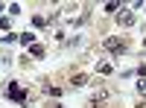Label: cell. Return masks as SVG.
Segmentation results:
<instances>
[{
	"label": "cell",
	"instance_id": "6da1fadb",
	"mask_svg": "<svg viewBox=\"0 0 146 108\" xmlns=\"http://www.w3.org/2000/svg\"><path fill=\"white\" fill-rule=\"evenodd\" d=\"M6 97H9V99H15V102H21V105H29L27 91H23L18 82H9V85H6Z\"/></svg>",
	"mask_w": 146,
	"mask_h": 108
},
{
	"label": "cell",
	"instance_id": "7a4b0ae2",
	"mask_svg": "<svg viewBox=\"0 0 146 108\" xmlns=\"http://www.w3.org/2000/svg\"><path fill=\"white\" fill-rule=\"evenodd\" d=\"M105 50L111 53V56H120V53H126V44L120 41V38H114V35H111V38H105Z\"/></svg>",
	"mask_w": 146,
	"mask_h": 108
},
{
	"label": "cell",
	"instance_id": "3957f363",
	"mask_svg": "<svg viewBox=\"0 0 146 108\" xmlns=\"http://www.w3.org/2000/svg\"><path fill=\"white\" fill-rule=\"evenodd\" d=\"M117 23H120V27H131V23H135L131 12H129V9H120V12H117Z\"/></svg>",
	"mask_w": 146,
	"mask_h": 108
},
{
	"label": "cell",
	"instance_id": "277c9868",
	"mask_svg": "<svg viewBox=\"0 0 146 108\" xmlns=\"http://www.w3.org/2000/svg\"><path fill=\"white\" fill-rule=\"evenodd\" d=\"M96 73H102V76H108V73H114V67L108 64V62H100V64H96Z\"/></svg>",
	"mask_w": 146,
	"mask_h": 108
},
{
	"label": "cell",
	"instance_id": "5b68a950",
	"mask_svg": "<svg viewBox=\"0 0 146 108\" xmlns=\"http://www.w3.org/2000/svg\"><path fill=\"white\" fill-rule=\"evenodd\" d=\"M29 53H32L35 58H44V56H47V50H44L41 44H32V47H29Z\"/></svg>",
	"mask_w": 146,
	"mask_h": 108
},
{
	"label": "cell",
	"instance_id": "8992f818",
	"mask_svg": "<svg viewBox=\"0 0 146 108\" xmlns=\"http://www.w3.org/2000/svg\"><path fill=\"white\" fill-rule=\"evenodd\" d=\"M70 82H73L76 88H82L85 82H88V73H76V76H70Z\"/></svg>",
	"mask_w": 146,
	"mask_h": 108
},
{
	"label": "cell",
	"instance_id": "52a82bcc",
	"mask_svg": "<svg viewBox=\"0 0 146 108\" xmlns=\"http://www.w3.org/2000/svg\"><path fill=\"white\" fill-rule=\"evenodd\" d=\"M18 41H21L23 47H27V44H35V35H32V32H23L21 38H18Z\"/></svg>",
	"mask_w": 146,
	"mask_h": 108
},
{
	"label": "cell",
	"instance_id": "ba28073f",
	"mask_svg": "<svg viewBox=\"0 0 146 108\" xmlns=\"http://www.w3.org/2000/svg\"><path fill=\"white\" fill-rule=\"evenodd\" d=\"M123 6H120V0H111V3H105V12H120Z\"/></svg>",
	"mask_w": 146,
	"mask_h": 108
},
{
	"label": "cell",
	"instance_id": "9c48e42d",
	"mask_svg": "<svg viewBox=\"0 0 146 108\" xmlns=\"http://www.w3.org/2000/svg\"><path fill=\"white\" fill-rule=\"evenodd\" d=\"M0 29H3V32L9 35V29H12V21H9V18H0Z\"/></svg>",
	"mask_w": 146,
	"mask_h": 108
},
{
	"label": "cell",
	"instance_id": "30bf717a",
	"mask_svg": "<svg viewBox=\"0 0 146 108\" xmlns=\"http://www.w3.org/2000/svg\"><path fill=\"white\" fill-rule=\"evenodd\" d=\"M32 23H35V27H38V29H44V27H47V21H44L41 15H35V18H32Z\"/></svg>",
	"mask_w": 146,
	"mask_h": 108
},
{
	"label": "cell",
	"instance_id": "8fae6325",
	"mask_svg": "<svg viewBox=\"0 0 146 108\" xmlns=\"http://www.w3.org/2000/svg\"><path fill=\"white\" fill-rule=\"evenodd\" d=\"M137 93H146V79H140V82H137Z\"/></svg>",
	"mask_w": 146,
	"mask_h": 108
},
{
	"label": "cell",
	"instance_id": "7c38bea8",
	"mask_svg": "<svg viewBox=\"0 0 146 108\" xmlns=\"http://www.w3.org/2000/svg\"><path fill=\"white\" fill-rule=\"evenodd\" d=\"M135 73H137L140 79H146V64H143V67H137V70H135Z\"/></svg>",
	"mask_w": 146,
	"mask_h": 108
}]
</instances>
